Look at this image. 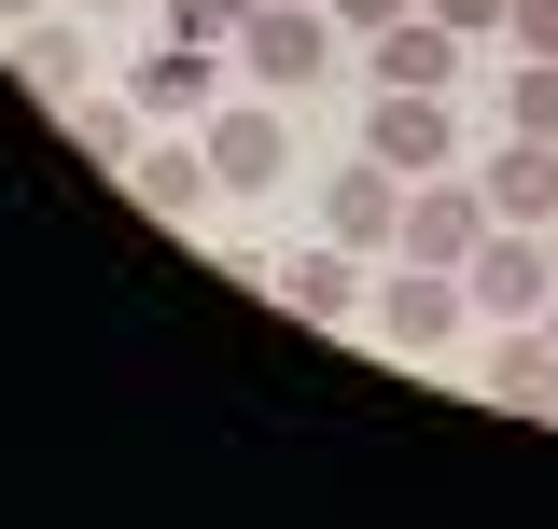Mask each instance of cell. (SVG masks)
Segmentation results:
<instances>
[{"instance_id":"1","label":"cell","mask_w":558,"mask_h":529,"mask_svg":"<svg viewBox=\"0 0 558 529\" xmlns=\"http://www.w3.org/2000/svg\"><path fill=\"white\" fill-rule=\"evenodd\" d=\"M461 307H475L488 334H502V321H545V307H558V251H545V223H488L475 251H461Z\"/></svg>"},{"instance_id":"2","label":"cell","mask_w":558,"mask_h":529,"mask_svg":"<svg viewBox=\"0 0 558 529\" xmlns=\"http://www.w3.org/2000/svg\"><path fill=\"white\" fill-rule=\"evenodd\" d=\"M349 28L322 14V0H252L238 14V70L266 84V98H293V84H322V57H336Z\"/></svg>"},{"instance_id":"3","label":"cell","mask_w":558,"mask_h":529,"mask_svg":"<svg viewBox=\"0 0 558 529\" xmlns=\"http://www.w3.org/2000/svg\"><path fill=\"white\" fill-rule=\"evenodd\" d=\"M363 321L391 334V348H447V334L475 321V307H461V264H405V251H391V279L363 293Z\"/></svg>"},{"instance_id":"4","label":"cell","mask_w":558,"mask_h":529,"mask_svg":"<svg viewBox=\"0 0 558 529\" xmlns=\"http://www.w3.org/2000/svg\"><path fill=\"white\" fill-rule=\"evenodd\" d=\"M475 237H488V196H475V168H433V182H405V237H391L405 264H461Z\"/></svg>"},{"instance_id":"5","label":"cell","mask_w":558,"mask_h":529,"mask_svg":"<svg viewBox=\"0 0 558 529\" xmlns=\"http://www.w3.org/2000/svg\"><path fill=\"white\" fill-rule=\"evenodd\" d=\"M322 237H349V251H391V237H405V168H391V153H349L336 182H322Z\"/></svg>"},{"instance_id":"6","label":"cell","mask_w":558,"mask_h":529,"mask_svg":"<svg viewBox=\"0 0 558 529\" xmlns=\"http://www.w3.org/2000/svg\"><path fill=\"white\" fill-rule=\"evenodd\" d=\"M126 196L154 209V223H196V209L223 196V168H209V139H168V126H154V139L126 153Z\"/></svg>"},{"instance_id":"7","label":"cell","mask_w":558,"mask_h":529,"mask_svg":"<svg viewBox=\"0 0 558 529\" xmlns=\"http://www.w3.org/2000/svg\"><path fill=\"white\" fill-rule=\"evenodd\" d=\"M363 153H391L405 182H433V168H461V126H447V98H405V84H377V126H363Z\"/></svg>"},{"instance_id":"8","label":"cell","mask_w":558,"mask_h":529,"mask_svg":"<svg viewBox=\"0 0 558 529\" xmlns=\"http://www.w3.org/2000/svg\"><path fill=\"white\" fill-rule=\"evenodd\" d=\"M475 196H488V223H558V139L502 126V153H475Z\"/></svg>"},{"instance_id":"9","label":"cell","mask_w":558,"mask_h":529,"mask_svg":"<svg viewBox=\"0 0 558 529\" xmlns=\"http://www.w3.org/2000/svg\"><path fill=\"white\" fill-rule=\"evenodd\" d=\"M363 57H377V84H405V98H447L475 42H461V28H433V14H391V28H377Z\"/></svg>"},{"instance_id":"10","label":"cell","mask_w":558,"mask_h":529,"mask_svg":"<svg viewBox=\"0 0 558 529\" xmlns=\"http://www.w3.org/2000/svg\"><path fill=\"white\" fill-rule=\"evenodd\" d=\"M363 264L377 251H349V237H322V251H293V279H279V293H293V321H363Z\"/></svg>"},{"instance_id":"11","label":"cell","mask_w":558,"mask_h":529,"mask_svg":"<svg viewBox=\"0 0 558 529\" xmlns=\"http://www.w3.org/2000/svg\"><path fill=\"white\" fill-rule=\"evenodd\" d=\"M488 391L517 404V418H558V334L545 321H502L488 334Z\"/></svg>"},{"instance_id":"12","label":"cell","mask_w":558,"mask_h":529,"mask_svg":"<svg viewBox=\"0 0 558 529\" xmlns=\"http://www.w3.org/2000/svg\"><path fill=\"white\" fill-rule=\"evenodd\" d=\"M209 168H223V196H266V182H279V112H266V98L209 112Z\"/></svg>"},{"instance_id":"13","label":"cell","mask_w":558,"mask_h":529,"mask_svg":"<svg viewBox=\"0 0 558 529\" xmlns=\"http://www.w3.org/2000/svg\"><path fill=\"white\" fill-rule=\"evenodd\" d=\"M209 98H223V57H209V42H154V57H140V112H154V126H182Z\"/></svg>"},{"instance_id":"14","label":"cell","mask_w":558,"mask_h":529,"mask_svg":"<svg viewBox=\"0 0 558 529\" xmlns=\"http://www.w3.org/2000/svg\"><path fill=\"white\" fill-rule=\"evenodd\" d=\"M140 139H154V112H140V98H98V84L70 98V153H98V168H126Z\"/></svg>"},{"instance_id":"15","label":"cell","mask_w":558,"mask_h":529,"mask_svg":"<svg viewBox=\"0 0 558 529\" xmlns=\"http://www.w3.org/2000/svg\"><path fill=\"white\" fill-rule=\"evenodd\" d=\"M502 126H517V139H558V57H502Z\"/></svg>"},{"instance_id":"16","label":"cell","mask_w":558,"mask_h":529,"mask_svg":"<svg viewBox=\"0 0 558 529\" xmlns=\"http://www.w3.org/2000/svg\"><path fill=\"white\" fill-rule=\"evenodd\" d=\"M14 42H28V84H43V98L70 112V98H84V42H70L57 14H43V28H14Z\"/></svg>"},{"instance_id":"17","label":"cell","mask_w":558,"mask_h":529,"mask_svg":"<svg viewBox=\"0 0 558 529\" xmlns=\"http://www.w3.org/2000/svg\"><path fill=\"white\" fill-rule=\"evenodd\" d=\"M252 0H168V42H238Z\"/></svg>"},{"instance_id":"18","label":"cell","mask_w":558,"mask_h":529,"mask_svg":"<svg viewBox=\"0 0 558 529\" xmlns=\"http://www.w3.org/2000/svg\"><path fill=\"white\" fill-rule=\"evenodd\" d=\"M502 57H558V0H502Z\"/></svg>"},{"instance_id":"19","label":"cell","mask_w":558,"mask_h":529,"mask_svg":"<svg viewBox=\"0 0 558 529\" xmlns=\"http://www.w3.org/2000/svg\"><path fill=\"white\" fill-rule=\"evenodd\" d=\"M433 28H461V42H502V0H418Z\"/></svg>"},{"instance_id":"20","label":"cell","mask_w":558,"mask_h":529,"mask_svg":"<svg viewBox=\"0 0 558 529\" xmlns=\"http://www.w3.org/2000/svg\"><path fill=\"white\" fill-rule=\"evenodd\" d=\"M322 14H336L349 42H377V28H391V14H418V0H322Z\"/></svg>"},{"instance_id":"21","label":"cell","mask_w":558,"mask_h":529,"mask_svg":"<svg viewBox=\"0 0 558 529\" xmlns=\"http://www.w3.org/2000/svg\"><path fill=\"white\" fill-rule=\"evenodd\" d=\"M43 14H57V0H0V28H43Z\"/></svg>"},{"instance_id":"22","label":"cell","mask_w":558,"mask_h":529,"mask_svg":"<svg viewBox=\"0 0 558 529\" xmlns=\"http://www.w3.org/2000/svg\"><path fill=\"white\" fill-rule=\"evenodd\" d=\"M84 14H140V0H84Z\"/></svg>"},{"instance_id":"23","label":"cell","mask_w":558,"mask_h":529,"mask_svg":"<svg viewBox=\"0 0 558 529\" xmlns=\"http://www.w3.org/2000/svg\"><path fill=\"white\" fill-rule=\"evenodd\" d=\"M545 251H558V223H545Z\"/></svg>"},{"instance_id":"24","label":"cell","mask_w":558,"mask_h":529,"mask_svg":"<svg viewBox=\"0 0 558 529\" xmlns=\"http://www.w3.org/2000/svg\"><path fill=\"white\" fill-rule=\"evenodd\" d=\"M545 334H558V307H545Z\"/></svg>"}]
</instances>
